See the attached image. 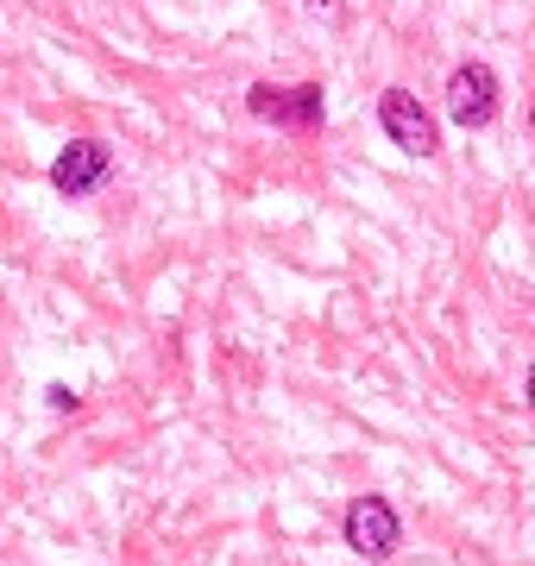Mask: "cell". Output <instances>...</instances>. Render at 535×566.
I'll return each instance as SVG.
<instances>
[{"mask_svg":"<svg viewBox=\"0 0 535 566\" xmlns=\"http://www.w3.org/2000/svg\"><path fill=\"white\" fill-rule=\"evenodd\" d=\"M252 120H271V126H290V133H310V126H322V114H328V102H322V82H303V88H252L246 95Z\"/></svg>","mask_w":535,"mask_h":566,"instance_id":"1","label":"cell"},{"mask_svg":"<svg viewBox=\"0 0 535 566\" xmlns=\"http://www.w3.org/2000/svg\"><path fill=\"white\" fill-rule=\"evenodd\" d=\"M107 177H114V145L107 139H70L51 164V182L63 196H95Z\"/></svg>","mask_w":535,"mask_h":566,"instance_id":"3","label":"cell"},{"mask_svg":"<svg viewBox=\"0 0 535 566\" xmlns=\"http://www.w3.org/2000/svg\"><path fill=\"white\" fill-rule=\"evenodd\" d=\"M448 114H453V126H492L497 120V76L485 63H460L448 76Z\"/></svg>","mask_w":535,"mask_h":566,"instance_id":"4","label":"cell"},{"mask_svg":"<svg viewBox=\"0 0 535 566\" xmlns=\"http://www.w3.org/2000/svg\"><path fill=\"white\" fill-rule=\"evenodd\" d=\"M397 510L385 504V497H353V510H347V542L359 547V554H371V560H385L397 547Z\"/></svg>","mask_w":535,"mask_h":566,"instance_id":"5","label":"cell"},{"mask_svg":"<svg viewBox=\"0 0 535 566\" xmlns=\"http://www.w3.org/2000/svg\"><path fill=\"white\" fill-rule=\"evenodd\" d=\"M529 403H535V365H529Z\"/></svg>","mask_w":535,"mask_h":566,"instance_id":"6","label":"cell"},{"mask_svg":"<svg viewBox=\"0 0 535 566\" xmlns=\"http://www.w3.org/2000/svg\"><path fill=\"white\" fill-rule=\"evenodd\" d=\"M378 120H385V133H391L397 151H410V158H434V151H441V133H434L429 107L416 102L410 88H385Z\"/></svg>","mask_w":535,"mask_h":566,"instance_id":"2","label":"cell"}]
</instances>
